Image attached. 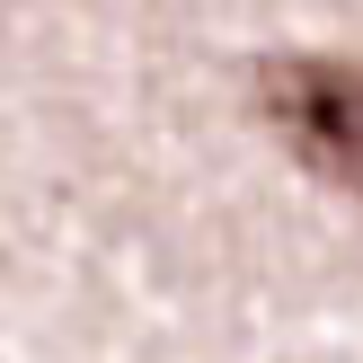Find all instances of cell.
Returning <instances> with one entry per match:
<instances>
[{"label":"cell","instance_id":"6da1fadb","mask_svg":"<svg viewBox=\"0 0 363 363\" xmlns=\"http://www.w3.org/2000/svg\"><path fill=\"white\" fill-rule=\"evenodd\" d=\"M257 106L319 177L363 195V62H346V53H266Z\"/></svg>","mask_w":363,"mask_h":363}]
</instances>
